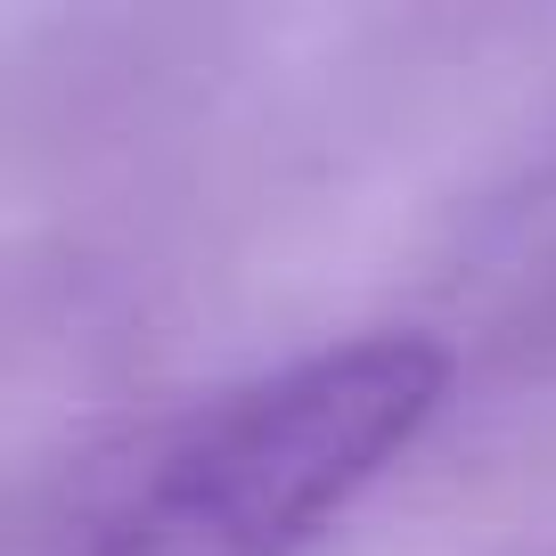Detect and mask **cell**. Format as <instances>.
I'll return each mask as SVG.
<instances>
[{"mask_svg":"<svg viewBox=\"0 0 556 556\" xmlns=\"http://www.w3.org/2000/svg\"><path fill=\"white\" fill-rule=\"evenodd\" d=\"M442 377L434 336L361 328L222 384L139 451L83 556H295L409 451Z\"/></svg>","mask_w":556,"mask_h":556,"instance_id":"6da1fadb","label":"cell"}]
</instances>
